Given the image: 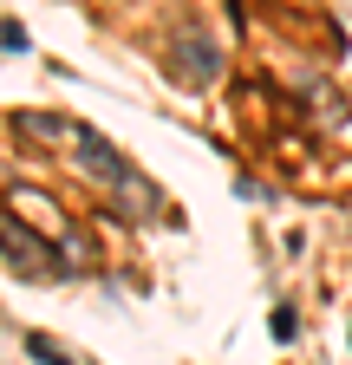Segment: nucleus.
I'll use <instances>...</instances> for the list:
<instances>
[{
	"instance_id": "nucleus-1",
	"label": "nucleus",
	"mask_w": 352,
	"mask_h": 365,
	"mask_svg": "<svg viewBox=\"0 0 352 365\" xmlns=\"http://www.w3.org/2000/svg\"><path fill=\"white\" fill-rule=\"evenodd\" d=\"M20 130H26V137H39V144H59V150H72V163H78V170H92L98 182H111V190H130V196L144 190V182H138V170H130V163H124V157L105 144V137H98V130H85V124H72V118L26 111V118H20Z\"/></svg>"
},
{
	"instance_id": "nucleus-2",
	"label": "nucleus",
	"mask_w": 352,
	"mask_h": 365,
	"mask_svg": "<svg viewBox=\"0 0 352 365\" xmlns=\"http://www.w3.org/2000/svg\"><path fill=\"white\" fill-rule=\"evenodd\" d=\"M176 53H183V59H176V78H190V85H209L215 72H222V53H215L202 33L196 39H176Z\"/></svg>"
},
{
	"instance_id": "nucleus-3",
	"label": "nucleus",
	"mask_w": 352,
	"mask_h": 365,
	"mask_svg": "<svg viewBox=\"0 0 352 365\" xmlns=\"http://www.w3.org/2000/svg\"><path fill=\"white\" fill-rule=\"evenodd\" d=\"M26 346H33V359H39V365H72V359H66V352H59V346H53L46 333H33Z\"/></svg>"
},
{
	"instance_id": "nucleus-4",
	"label": "nucleus",
	"mask_w": 352,
	"mask_h": 365,
	"mask_svg": "<svg viewBox=\"0 0 352 365\" xmlns=\"http://www.w3.org/2000/svg\"><path fill=\"white\" fill-rule=\"evenodd\" d=\"M268 333H274V339H294V313H287V307H274V319H268Z\"/></svg>"
}]
</instances>
